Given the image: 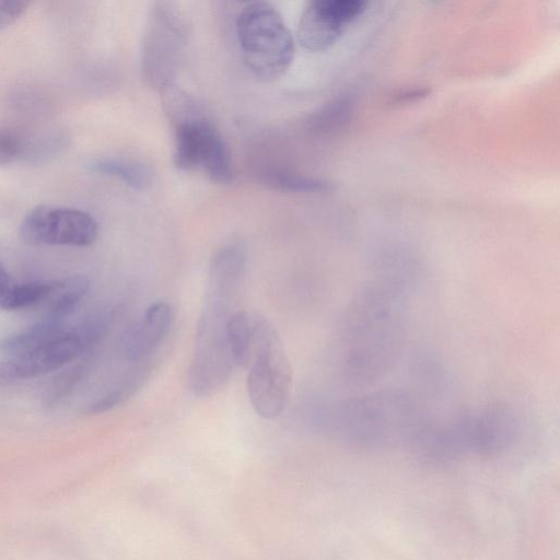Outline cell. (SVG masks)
<instances>
[{"label":"cell","instance_id":"1","mask_svg":"<svg viewBox=\"0 0 560 560\" xmlns=\"http://www.w3.org/2000/svg\"><path fill=\"white\" fill-rule=\"evenodd\" d=\"M317 421L334 439L364 450L415 443L427 427L418 400L400 388L335 401L319 411Z\"/></svg>","mask_w":560,"mask_h":560},{"label":"cell","instance_id":"2","mask_svg":"<svg viewBox=\"0 0 560 560\" xmlns=\"http://www.w3.org/2000/svg\"><path fill=\"white\" fill-rule=\"evenodd\" d=\"M520 420L504 405H489L435 427H425L415 442L431 462L448 463L465 457L498 456L520 435Z\"/></svg>","mask_w":560,"mask_h":560},{"label":"cell","instance_id":"3","mask_svg":"<svg viewBox=\"0 0 560 560\" xmlns=\"http://www.w3.org/2000/svg\"><path fill=\"white\" fill-rule=\"evenodd\" d=\"M115 317V308L100 307L80 323L0 362V384H10L51 373L89 353L103 339Z\"/></svg>","mask_w":560,"mask_h":560},{"label":"cell","instance_id":"4","mask_svg":"<svg viewBox=\"0 0 560 560\" xmlns=\"http://www.w3.org/2000/svg\"><path fill=\"white\" fill-rule=\"evenodd\" d=\"M236 35L244 62L257 78L273 81L289 69L293 37L270 3L252 1L237 18Z\"/></svg>","mask_w":560,"mask_h":560},{"label":"cell","instance_id":"5","mask_svg":"<svg viewBox=\"0 0 560 560\" xmlns=\"http://www.w3.org/2000/svg\"><path fill=\"white\" fill-rule=\"evenodd\" d=\"M247 365V392L254 410L264 419L277 418L289 399L292 371L276 329L258 314H254L253 343Z\"/></svg>","mask_w":560,"mask_h":560},{"label":"cell","instance_id":"6","mask_svg":"<svg viewBox=\"0 0 560 560\" xmlns=\"http://www.w3.org/2000/svg\"><path fill=\"white\" fill-rule=\"evenodd\" d=\"M229 317L224 305L211 304L200 318L188 373L190 389L198 397L219 392L235 365L228 341Z\"/></svg>","mask_w":560,"mask_h":560},{"label":"cell","instance_id":"7","mask_svg":"<svg viewBox=\"0 0 560 560\" xmlns=\"http://www.w3.org/2000/svg\"><path fill=\"white\" fill-rule=\"evenodd\" d=\"M97 223L86 212L66 207H34L20 225L21 238L30 245L85 247L97 237Z\"/></svg>","mask_w":560,"mask_h":560},{"label":"cell","instance_id":"8","mask_svg":"<svg viewBox=\"0 0 560 560\" xmlns=\"http://www.w3.org/2000/svg\"><path fill=\"white\" fill-rule=\"evenodd\" d=\"M366 0H308L301 16L298 39L307 50H325L365 8Z\"/></svg>","mask_w":560,"mask_h":560},{"label":"cell","instance_id":"9","mask_svg":"<svg viewBox=\"0 0 560 560\" xmlns=\"http://www.w3.org/2000/svg\"><path fill=\"white\" fill-rule=\"evenodd\" d=\"M173 323V311L166 302L151 304L142 316L122 334L120 349L129 361L148 358L163 341Z\"/></svg>","mask_w":560,"mask_h":560},{"label":"cell","instance_id":"10","mask_svg":"<svg viewBox=\"0 0 560 560\" xmlns=\"http://www.w3.org/2000/svg\"><path fill=\"white\" fill-rule=\"evenodd\" d=\"M174 163L178 170L191 171L202 164L220 133L206 115L174 126Z\"/></svg>","mask_w":560,"mask_h":560},{"label":"cell","instance_id":"11","mask_svg":"<svg viewBox=\"0 0 560 560\" xmlns=\"http://www.w3.org/2000/svg\"><path fill=\"white\" fill-rule=\"evenodd\" d=\"M90 288L89 279L83 275L68 276L46 282V289L38 305L44 307L42 315L67 320Z\"/></svg>","mask_w":560,"mask_h":560},{"label":"cell","instance_id":"12","mask_svg":"<svg viewBox=\"0 0 560 560\" xmlns=\"http://www.w3.org/2000/svg\"><path fill=\"white\" fill-rule=\"evenodd\" d=\"M254 178L265 187L287 192H326L331 189L330 183L325 179L275 165L259 166L254 172Z\"/></svg>","mask_w":560,"mask_h":560},{"label":"cell","instance_id":"13","mask_svg":"<svg viewBox=\"0 0 560 560\" xmlns=\"http://www.w3.org/2000/svg\"><path fill=\"white\" fill-rule=\"evenodd\" d=\"M88 168L96 174L119 178L133 189H147L152 183L151 170L139 162L115 158L91 160Z\"/></svg>","mask_w":560,"mask_h":560},{"label":"cell","instance_id":"14","mask_svg":"<svg viewBox=\"0 0 560 560\" xmlns=\"http://www.w3.org/2000/svg\"><path fill=\"white\" fill-rule=\"evenodd\" d=\"M148 375V368L144 365L137 366L86 404L84 412L96 415L115 408L131 397L142 386Z\"/></svg>","mask_w":560,"mask_h":560},{"label":"cell","instance_id":"15","mask_svg":"<svg viewBox=\"0 0 560 560\" xmlns=\"http://www.w3.org/2000/svg\"><path fill=\"white\" fill-rule=\"evenodd\" d=\"M46 289V282H18L0 264V308L20 310L38 305Z\"/></svg>","mask_w":560,"mask_h":560},{"label":"cell","instance_id":"16","mask_svg":"<svg viewBox=\"0 0 560 560\" xmlns=\"http://www.w3.org/2000/svg\"><path fill=\"white\" fill-rule=\"evenodd\" d=\"M69 137L61 129L23 136L20 160L30 164H43L54 160L68 145Z\"/></svg>","mask_w":560,"mask_h":560},{"label":"cell","instance_id":"17","mask_svg":"<svg viewBox=\"0 0 560 560\" xmlns=\"http://www.w3.org/2000/svg\"><path fill=\"white\" fill-rule=\"evenodd\" d=\"M253 331L254 314L238 311L230 315L226 332L235 365L247 366L250 358Z\"/></svg>","mask_w":560,"mask_h":560},{"label":"cell","instance_id":"18","mask_svg":"<svg viewBox=\"0 0 560 560\" xmlns=\"http://www.w3.org/2000/svg\"><path fill=\"white\" fill-rule=\"evenodd\" d=\"M91 365L92 355L86 353L80 362L60 373L45 392L44 404L49 408L58 406L84 378Z\"/></svg>","mask_w":560,"mask_h":560},{"label":"cell","instance_id":"19","mask_svg":"<svg viewBox=\"0 0 560 560\" xmlns=\"http://www.w3.org/2000/svg\"><path fill=\"white\" fill-rule=\"evenodd\" d=\"M351 103L339 98L326 105L307 121V129L314 135H329L337 131L349 120Z\"/></svg>","mask_w":560,"mask_h":560},{"label":"cell","instance_id":"20","mask_svg":"<svg viewBox=\"0 0 560 560\" xmlns=\"http://www.w3.org/2000/svg\"><path fill=\"white\" fill-rule=\"evenodd\" d=\"M201 168L215 184L224 185L233 180L234 170L231 154L221 136L214 141Z\"/></svg>","mask_w":560,"mask_h":560},{"label":"cell","instance_id":"21","mask_svg":"<svg viewBox=\"0 0 560 560\" xmlns=\"http://www.w3.org/2000/svg\"><path fill=\"white\" fill-rule=\"evenodd\" d=\"M23 136L12 129L0 128V166L19 161Z\"/></svg>","mask_w":560,"mask_h":560},{"label":"cell","instance_id":"22","mask_svg":"<svg viewBox=\"0 0 560 560\" xmlns=\"http://www.w3.org/2000/svg\"><path fill=\"white\" fill-rule=\"evenodd\" d=\"M34 0H0V31L15 23Z\"/></svg>","mask_w":560,"mask_h":560},{"label":"cell","instance_id":"23","mask_svg":"<svg viewBox=\"0 0 560 560\" xmlns=\"http://www.w3.org/2000/svg\"><path fill=\"white\" fill-rule=\"evenodd\" d=\"M429 92L430 91L425 88L409 90L397 95L394 102L397 104L410 103L425 97L429 94Z\"/></svg>","mask_w":560,"mask_h":560},{"label":"cell","instance_id":"24","mask_svg":"<svg viewBox=\"0 0 560 560\" xmlns=\"http://www.w3.org/2000/svg\"><path fill=\"white\" fill-rule=\"evenodd\" d=\"M238 1H243V2H252L253 0H238Z\"/></svg>","mask_w":560,"mask_h":560}]
</instances>
